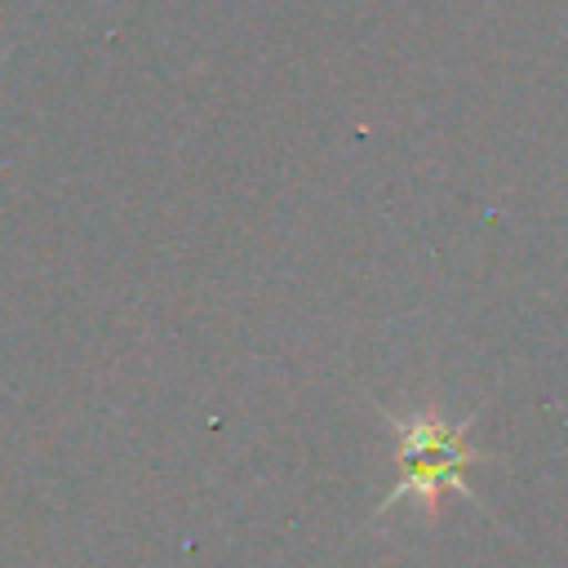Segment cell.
Segmentation results:
<instances>
[{"mask_svg": "<svg viewBox=\"0 0 568 568\" xmlns=\"http://www.w3.org/2000/svg\"><path fill=\"white\" fill-rule=\"evenodd\" d=\"M462 439L444 422H413L408 444H404V488L435 493L444 484H462Z\"/></svg>", "mask_w": 568, "mask_h": 568, "instance_id": "6da1fadb", "label": "cell"}]
</instances>
